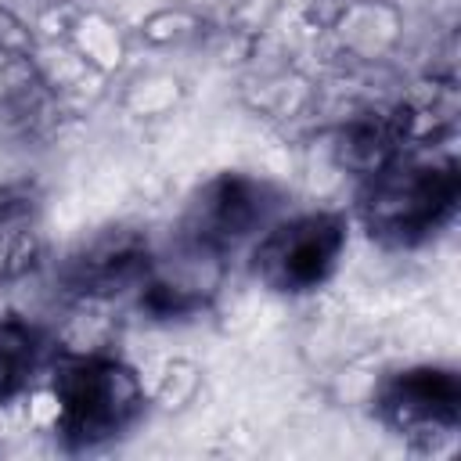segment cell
Wrapping results in <instances>:
<instances>
[{"mask_svg": "<svg viewBox=\"0 0 461 461\" xmlns=\"http://www.w3.org/2000/svg\"><path fill=\"white\" fill-rule=\"evenodd\" d=\"M61 411V432L76 443H97L115 436L140 407V385L133 371L115 360H76L54 378Z\"/></svg>", "mask_w": 461, "mask_h": 461, "instance_id": "cell-1", "label": "cell"}, {"mask_svg": "<svg viewBox=\"0 0 461 461\" xmlns=\"http://www.w3.org/2000/svg\"><path fill=\"white\" fill-rule=\"evenodd\" d=\"M457 198V176L450 166H403L375 180L367 194V223L378 234L418 238L432 230Z\"/></svg>", "mask_w": 461, "mask_h": 461, "instance_id": "cell-2", "label": "cell"}, {"mask_svg": "<svg viewBox=\"0 0 461 461\" xmlns=\"http://www.w3.org/2000/svg\"><path fill=\"white\" fill-rule=\"evenodd\" d=\"M342 245L346 230L335 216H299L263 238V245L256 249V270L267 285L281 292L317 288L331 274Z\"/></svg>", "mask_w": 461, "mask_h": 461, "instance_id": "cell-3", "label": "cell"}, {"mask_svg": "<svg viewBox=\"0 0 461 461\" xmlns=\"http://www.w3.org/2000/svg\"><path fill=\"white\" fill-rule=\"evenodd\" d=\"M461 389L450 371L421 367L400 375L385 389V414L407 432H439L457 421Z\"/></svg>", "mask_w": 461, "mask_h": 461, "instance_id": "cell-4", "label": "cell"}, {"mask_svg": "<svg viewBox=\"0 0 461 461\" xmlns=\"http://www.w3.org/2000/svg\"><path fill=\"white\" fill-rule=\"evenodd\" d=\"M263 209L267 202L259 184L245 176H223L202 194V202H194L191 234L202 245H230L263 220Z\"/></svg>", "mask_w": 461, "mask_h": 461, "instance_id": "cell-5", "label": "cell"}, {"mask_svg": "<svg viewBox=\"0 0 461 461\" xmlns=\"http://www.w3.org/2000/svg\"><path fill=\"white\" fill-rule=\"evenodd\" d=\"M32 367V335L18 324H0V400H7Z\"/></svg>", "mask_w": 461, "mask_h": 461, "instance_id": "cell-6", "label": "cell"}]
</instances>
